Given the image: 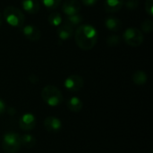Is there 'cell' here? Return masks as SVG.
Returning a JSON list of instances; mask_svg holds the SVG:
<instances>
[{"label":"cell","mask_w":153,"mask_h":153,"mask_svg":"<svg viewBox=\"0 0 153 153\" xmlns=\"http://www.w3.org/2000/svg\"><path fill=\"white\" fill-rule=\"evenodd\" d=\"M124 39L126 43L131 47H139L143 44L144 37L139 29L135 27H129L124 32Z\"/></svg>","instance_id":"5"},{"label":"cell","mask_w":153,"mask_h":153,"mask_svg":"<svg viewBox=\"0 0 153 153\" xmlns=\"http://www.w3.org/2000/svg\"><path fill=\"white\" fill-rule=\"evenodd\" d=\"M81 1L86 6H93L98 2V0H81Z\"/></svg>","instance_id":"25"},{"label":"cell","mask_w":153,"mask_h":153,"mask_svg":"<svg viewBox=\"0 0 153 153\" xmlns=\"http://www.w3.org/2000/svg\"><path fill=\"white\" fill-rule=\"evenodd\" d=\"M139 5L138 0H127L126 2V7L129 10H134Z\"/></svg>","instance_id":"23"},{"label":"cell","mask_w":153,"mask_h":153,"mask_svg":"<svg viewBox=\"0 0 153 153\" xmlns=\"http://www.w3.org/2000/svg\"><path fill=\"white\" fill-rule=\"evenodd\" d=\"M82 21H83V16L79 13H76L74 15L66 16V18L65 20V23L69 25L70 27L74 28V27H76L79 24H81Z\"/></svg>","instance_id":"17"},{"label":"cell","mask_w":153,"mask_h":153,"mask_svg":"<svg viewBox=\"0 0 153 153\" xmlns=\"http://www.w3.org/2000/svg\"><path fill=\"white\" fill-rule=\"evenodd\" d=\"M22 34L30 41H38L41 37V31L34 25H25L22 27Z\"/></svg>","instance_id":"9"},{"label":"cell","mask_w":153,"mask_h":153,"mask_svg":"<svg viewBox=\"0 0 153 153\" xmlns=\"http://www.w3.org/2000/svg\"><path fill=\"white\" fill-rule=\"evenodd\" d=\"M22 5L24 11L30 14H36L40 9L39 0H22Z\"/></svg>","instance_id":"11"},{"label":"cell","mask_w":153,"mask_h":153,"mask_svg":"<svg viewBox=\"0 0 153 153\" xmlns=\"http://www.w3.org/2000/svg\"><path fill=\"white\" fill-rule=\"evenodd\" d=\"M44 127L49 133H57L62 128V122L56 117H48L44 119Z\"/></svg>","instance_id":"10"},{"label":"cell","mask_w":153,"mask_h":153,"mask_svg":"<svg viewBox=\"0 0 153 153\" xmlns=\"http://www.w3.org/2000/svg\"><path fill=\"white\" fill-rule=\"evenodd\" d=\"M21 144L22 146H24L27 149H30L35 146L36 139L31 134H24L21 136Z\"/></svg>","instance_id":"18"},{"label":"cell","mask_w":153,"mask_h":153,"mask_svg":"<svg viewBox=\"0 0 153 153\" xmlns=\"http://www.w3.org/2000/svg\"><path fill=\"white\" fill-rule=\"evenodd\" d=\"M48 21L50 25H52L54 27H58V26L61 25L63 19H62V16H61V14L59 13L54 12V13L49 14V16L48 18Z\"/></svg>","instance_id":"19"},{"label":"cell","mask_w":153,"mask_h":153,"mask_svg":"<svg viewBox=\"0 0 153 153\" xmlns=\"http://www.w3.org/2000/svg\"><path fill=\"white\" fill-rule=\"evenodd\" d=\"M41 4L48 9H56L61 3V0H40Z\"/></svg>","instance_id":"20"},{"label":"cell","mask_w":153,"mask_h":153,"mask_svg":"<svg viewBox=\"0 0 153 153\" xmlns=\"http://www.w3.org/2000/svg\"><path fill=\"white\" fill-rule=\"evenodd\" d=\"M80 10L81 3L78 0H65L62 5V11L66 16L79 13Z\"/></svg>","instance_id":"8"},{"label":"cell","mask_w":153,"mask_h":153,"mask_svg":"<svg viewBox=\"0 0 153 153\" xmlns=\"http://www.w3.org/2000/svg\"><path fill=\"white\" fill-rule=\"evenodd\" d=\"M141 29L143 31L146 32V33H151L153 30V22L151 19H147L145 20L142 25H141Z\"/></svg>","instance_id":"21"},{"label":"cell","mask_w":153,"mask_h":153,"mask_svg":"<svg viewBox=\"0 0 153 153\" xmlns=\"http://www.w3.org/2000/svg\"><path fill=\"white\" fill-rule=\"evenodd\" d=\"M145 10L150 16L153 15V0L145 1Z\"/></svg>","instance_id":"24"},{"label":"cell","mask_w":153,"mask_h":153,"mask_svg":"<svg viewBox=\"0 0 153 153\" xmlns=\"http://www.w3.org/2000/svg\"><path fill=\"white\" fill-rule=\"evenodd\" d=\"M21 147V136L18 134L8 132L3 136L2 149L5 153H16Z\"/></svg>","instance_id":"4"},{"label":"cell","mask_w":153,"mask_h":153,"mask_svg":"<svg viewBox=\"0 0 153 153\" xmlns=\"http://www.w3.org/2000/svg\"><path fill=\"white\" fill-rule=\"evenodd\" d=\"M74 39L81 49L91 50L98 41V31L92 25L82 24L75 30Z\"/></svg>","instance_id":"1"},{"label":"cell","mask_w":153,"mask_h":153,"mask_svg":"<svg viewBox=\"0 0 153 153\" xmlns=\"http://www.w3.org/2000/svg\"><path fill=\"white\" fill-rule=\"evenodd\" d=\"M5 112V104L4 102V100H2L0 99V116L3 115Z\"/></svg>","instance_id":"26"},{"label":"cell","mask_w":153,"mask_h":153,"mask_svg":"<svg viewBox=\"0 0 153 153\" xmlns=\"http://www.w3.org/2000/svg\"><path fill=\"white\" fill-rule=\"evenodd\" d=\"M133 82L134 84L136 85H143L147 82V80H148V76H147V74L142 70H139V71H136L134 74H133Z\"/></svg>","instance_id":"16"},{"label":"cell","mask_w":153,"mask_h":153,"mask_svg":"<svg viewBox=\"0 0 153 153\" xmlns=\"http://www.w3.org/2000/svg\"><path fill=\"white\" fill-rule=\"evenodd\" d=\"M36 126V118L31 113L23 114L19 119V126L23 131H30Z\"/></svg>","instance_id":"7"},{"label":"cell","mask_w":153,"mask_h":153,"mask_svg":"<svg viewBox=\"0 0 153 153\" xmlns=\"http://www.w3.org/2000/svg\"><path fill=\"white\" fill-rule=\"evenodd\" d=\"M125 4V0H105L104 9L108 13H116L119 11Z\"/></svg>","instance_id":"13"},{"label":"cell","mask_w":153,"mask_h":153,"mask_svg":"<svg viewBox=\"0 0 153 153\" xmlns=\"http://www.w3.org/2000/svg\"><path fill=\"white\" fill-rule=\"evenodd\" d=\"M64 85L67 91H72V92H75V91H81L83 88L84 81L81 75L72 74L65 80Z\"/></svg>","instance_id":"6"},{"label":"cell","mask_w":153,"mask_h":153,"mask_svg":"<svg viewBox=\"0 0 153 153\" xmlns=\"http://www.w3.org/2000/svg\"><path fill=\"white\" fill-rule=\"evenodd\" d=\"M2 24V14H1V13H0V25Z\"/></svg>","instance_id":"27"},{"label":"cell","mask_w":153,"mask_h":153,"mask_svg":"<svg viewBox=\"0 0 153 153\" xmlns=\"http://www.w3.org/2000/svg\"><path fill=\"white\" fill-rule=\"evenodd\" d=\"M3 16L5 22L12 27L20 28L22 27L25 22V16L23 13L17 7L9 5L4 10Z\"/></svg>","instance_id":"3"},{"label":"cell","mask_w":153,"mask_h":153,"mask_svg":"<svg viewBox=\"0 0 153 153\" xmlns=\"http://www.w3.org/2000/svg\"><path fill=\"white\" fill-rule=\"evenodd\" d=\"M121 42L120 37L117 35H111L107 39V44L110 47H116L119 45Z\"/></svg>","instance_id":"22"},{"label":"cell","mask_w":153,"mask_h":153,"mask_svg":"<svg viewBox=\"0 0 153 153\" xmlns=\"http://www.w3.org/2000/svg\"><path fill=\"white\" fill-rule=\"evenodd\" d=\"M105 26L107 27L108 30H109L111 31H117L122 28V22H121L120 19L114 17V16H110L106 19Z\"/></svg>","instance_id":"15"},{"label":"cell","mask_w":153,"mask_h":153,"mask_svg":"<svg viewBox=\"0 0 153 153\" xmlns=\"http://www.w3.org/2000/svg\"><path fill=\"white\" fill-rule=\"evenodd\" d=\"M66 106H67V108H68V109L70 111L74 112V113L80 112L82 109V108H83L82 101L79 98H77V97H72V98H70L67 100Z\"/></svg>","instance_id":"14"},{"label":"cell","mask_w":153,"mask_h":153,"mask_svg":"<svg viewBox=\"0 0 153 153\" xmlns=\"http://www.w3.org/2000/svg\"><path fill=\"white\" fill-rule=\"evenodd\" d=\"M41 98L43 101L50 107H57L64 100L62 91L54 85L45 86L41 91Z\"/></svg>","instance_id":"2"},{"label":"cell","mask_w":153,"mask_h":153,"mask_svg":"<svg viewBox=\"0 0 153 153\" xmlns=\"http://www.w3.org/2000/svg\"><path fill=\"white\" fill-rule=\"evenodd\" d=\"M56 33H57L58 38L61 40H66V39H69L70 38L73 37V35H74V28L70 27L69 25H67L65 23H64V24L57 27Z\"/></svg>","instance_id":"12"}]
</instances>
